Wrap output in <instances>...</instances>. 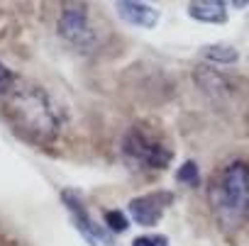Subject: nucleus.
Here are the masks:
<instances>
[{"mask_svg":"<svg viewBox=\"0 0 249 246\" xmlns=\"http://www.w3.org/2000/svg\"><path fill=\"white\" fill-rule=\"evenodd\" d=\"M3 117L18 137L35 147H47L61 130V117L49 93L39 85L22 83L3 98Z\"/></svg>","mask_w":249,"mask_h":246,"instance_id":"obj_1","label":"nucleus"},{"mask_svg":"<svg viewBox=\"0 0 249 246\" xmlns=\"http://www.w3.org/2000/svg\"><path fill=\"white\" fill-rule=\"evenodd\" d=\"M115 10L124 22L142 27V30H154L159 25V10L147 3H132V0H124L122 3L120 0V3H115Z\"/></svg>","mask_w":249,"mask_h":246,"instance_id":"obj_7","label":"nucleus"},{"mask_svg":"<svg viewBox=\"0 0 249 246\" xmlns=\"http://www.w3.org/2000/svg\"><path fill=\"white\" fill-rule=\"evenodd\" d=\"M176 178H178V183H183V185H191V188H196V185L200 183V178H198V166H196V161H186V164H183V166L178 168Z\"/></svg>","mask_w":249,"mask_h":246,"instance_id":"obj_11","label":"nucleus"},{"mask_svg":"<svg viewBox=\"0 0 249 246\" xmlns=\"http://www.w3.org/2000/svg\"><path fill=\"white\" fill-rule=\"evenodd\" d=\"M210 212L220 229L237 231L249 222V164L232 161L208 188Z\"/></svg>","mask_w":249,"mask_h":246,"instance_id":"obj_2","label":"nucleus"},{"mask_svg":"<svg viewBox=\"0 0 249 246\" xmlns=\"http://www.w3.org/2000/svg\"><path fill=\"white\" fill-rule=\"evenodd\" d=\"M13 83H15V76H13V71L0 61V98H5L10 90H13Z\"/></svg>","mask_w":249,"mask_h":246,"instance_id":"obj_12","label":"nucleus"},{"mask_svg":"<svg viewBox=\"0 0 249 246\" xmlns=\"http://www.w3.org/2000/svg\"><path fill=\"white\" fill-rule=\"evenodd\" d=\"M169 239L166 236H137L132 241V246H166Z\"/></svg>","mask_w":249,"mask_h":246,"instance_id":"obj_13","label":"nucleus"},{"mask_svg":"<svg viewBox=\"0 0 249 246\" xmlns=\"http://www.w3.org/2000/svg\"><path fill=\"white\" fill-rule=\"evenodd\" d=\"M56 32L64 42H69L71 47H76L81 51H90L95 47V32H93L88 13L83 8H76V5L64 8L56 20Z\"/></svg>","mask_w":249,"mask_h":246,"instance_id":"obj_5","label":"nucleus"},{"mask_svg":"<svg viewBox=\"0 0 249 246\" xmlns=\"http://www.w3.org/2000/svg\"><path fill=\"white\" fill-rule=\"evenodd\" d=\"M200 54L213 61V64H222V66H230V64H237L239 61V51L230 44H208L200 49Z\"/></svg>","mask_w":249,"mask_h":246,"instance_id":"obj_9","label":"nucleus"},{"mask_svg":"<svg viewBox=\"0 0 249 246\" xmlns=\"http://www.w3.org/2000/svg\"><path fill=\"white\" fill-rule=\"evenodd\" d=\"M188 15L198 22L225 25L227 22V3H222V0H193V3H188Z\"/></svg>","mask_w":249,"mask_h":246,"instance_id":"obj_8","label":"nucleus"},{"mask_svg":"<svg viewBox=\"0 0 249 246\" xmlns=\"http://www.w3.org/2000/svg\"><path fill=\"white\" fill-rule=\"evenodd\" d=\"M61 202H64V207H66V212H69V217H71L76 231H78L90 246H115L110 231H107L105 227H100V224L90 217L88 205H86V200H83V195H81L78 190L64 188V190H61Z\"/></svg>","mask_w":249,"mask_h":246,"instance_id":"obj_4","label":"nucleus"},{"mask_svg":"<svg viewBox=\"0 0 249 246\" xmlns=\"http://www.w3.org/2000/svg\"><path fill=\"white\" fill-rule=\"evenodd\" d=\"M130 227V219L127 214H124L122 210H107L105 212V229L112 231V234H120Z\"/></svg>","mask_w":249,"mask_h":246,"instance_id":"obj_10","label":"nucleus"},{"mask_svg":"<svg viewBox=\"0 0 249 246\" xmlns=\"http://www.w3.org/2000/svg\"><path fill=\"white\" fill-rule=\"evenodd\" d=\"M171 202H174V193L154 190V193H144L140 197H132L127 210H130V217L140 227H157L159 219L164 217V212L171 207Z\"/></svg>","mask_w":249,"mask_h":246,"instance_id":"obj_6","label":"nucleus"},{"mask_svg":"<svg viewBox=\"0 0 249 246\" xmlns=\"http://www.w3.org/2000/svg\"><path fill=\"white\" fill-rule=\"evenodd\" d=\"M122 156L132 168L164 171L171 164L174 151L164 142H159L152 134H147L142 127H132V130H127V134L122 137Z\"/></svg>","mask_w":249,"mask_h":246,"instance_id":"obj_3","label":"nucleus"}]
</instances>
